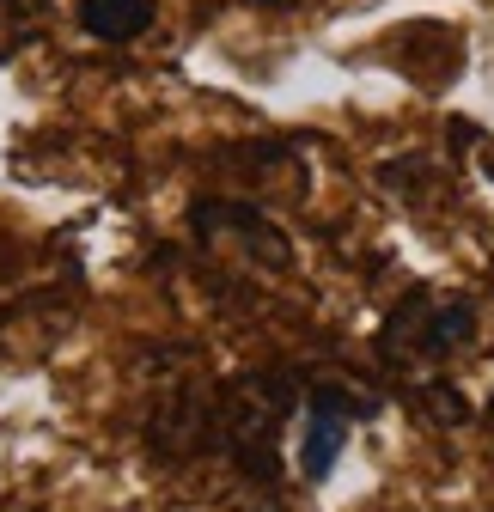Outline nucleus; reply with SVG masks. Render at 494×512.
<instances>
[{
    "label": "nucleus",
    "instance_id": "nucleus-1",
    "mask_svg": "<svg viewBox=\"0 0 494 512\" xmlns=\"http://www.w3.org/2000/svg\"><path fill=\"white\" fill-rule=\"evenodd\" d=\"M293 409V391L281 378H238L220 391V433L251 476H275V433Z\"/></svg>",
    "mask_w": 494,
    "mask_h": 512
},
{
    "label": "nucleus",
    "instance_id": "nucleus-2",
    "mask_svg": "<svg viewBox=\"0 0 494 512\" xmlns=\"http://www.w3.org/2000/svg\"><path fill=\"white\" fill-rule=\"evenodd\" d=\"M190 226L208 238V244H238L251 263L263 269H287L293 250H287V232L275 220H263V208H244V202H196L190 208Z\"/></svg>",
    "mask_w": 494,
    "mask_h": 512
},
{
    "label": "nucleus",
    "instance_id": "nucleus-3",
    "mask_svg": "<svg viewBox=\"0 0 494 512\" xmlns=\"http://www.w3.org/2000/svg\"><path fill=\"white\" fill-rule=\"evenodd\" d=\"M348 421H354V403L336 391V384H318L312 403H305V421H299V476L305 482H324L336 470Z\"/></svg>",
    "mask_w": 494,
    "mask_h": 512
},
{
    "label": "nucleus",
    "instance_id": "nucleus-4",
    "mask_svg": "<svg viewBox=\"0 0 494 512\" xmlns=\"http://www.w3.org/2000/svg\"><path fill=\"white\" fill-rule=\"evenodd\" d=\"M153 0H80V25L104 43H135L141 31H153Z\"/></svg>",
    "mask_w": 494,
    "mask_h": 512
},
{
    "label": "nucleus",
    "instance_id": "nucleus-5",
    "mask_svg": "<svg viewBox=\"0 0 494 512\" xmlns=\"http://www.w3.org/2000/svg\"><path fill=\"white\" fill-rule=\"evenodd\" d=\"M196 439H208V409L190 391H165V409L153 415V445L177 458V452H190Z\"/></svg>",
    "mask_w": 494,
    "mask_h": 512
},
{
    "label": "nucleus",
    "instance_id": "nucleus-6",
    "mask_svg": "<svg viewBox=\"0 0 494 512\" xmlns=\"http://www.w3.org/2000/svg\"><path fill=\"white\" fill-rule=\"evenodd\" d=\"M421 403H427V409H434V421H446V427L470 415V403H464V397L452 391V384H427V397H421Z\"/></svg>",
    "mask_w": 494,
    "mask_h": 512
},
{
    "label": "nucleus",
    "instance_id": "nucleus-7",
    "mask_svg": "<svg viewBox=\"0 0 494 512\" xmlns=\"http://www.w3.org/2000/svg\"><path fill=\"white\" fill-rule=\"evenodd\" d=\"M238 512H287V506H281V500H269V494H263V500H251V506H238Z\"/></svg>",
    "mask_w": 494,
    "mask_h": 512
},
{
    "label": "nucleus",
    "instance_id": "nucleus-8",
    "mask_svg": "<svg viewBox=\"0 0 494 512\" xmlns=\"http://www.w3.org/2000/svg\"><path fill=\"white\" fill-rule=\"evenodd\" d=\"M488 421H494V403H488Z\"/></svg>",
    "mask_w": 494,
    "mask_h": 512
}]
</instances>
